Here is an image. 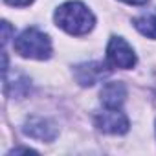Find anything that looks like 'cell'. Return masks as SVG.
<instances>
[{
    "mask_svg": "<svg viewBox=\"0 0 156 156\" xmlns=\"http://www.w3.org/2000/svg\"><path fill=\"white\" fill-rule=\"evenodd\" d=\"M15 51L26 59L44 61L51 55V42L46 33L37 28L24 30L15 41Z\"/></svg>",
    "mask_w": 156,
    "mask_h": 156,
    "instance_id": "2",
    "label": "cell"
},
{
    "mask_svg": "<svg viewBox=\"0 0 156 156\" xmlns=\"http://www.w3.org/2000/svg\"><path fill=\"white\" fill-rule=\"evenodd\" d=\"M134 28L149 39H156V9L134 19Z\"/></svg>",
    "mask_w": 156,
    "mask_h": 156,
    "instance_id": "8",
    "label": "cell"
},
{
    "mask_svg": "<svg viewBox=\"0 0 156 156\" xmlns=\"http://www.w3.org/2000/svg\"><path fill=\"white\" fill-rule=\"evenodd\" d=\"M55 22L61 30L70 35H85L94 28L92 11L81 2H66L55 11Z\"/></svg>",
    "mask_w": 156,
    "mask_h": 156,
    "instance_id": "1",
    "label": "cell"
},
{
    "mask_svg": "<svg viewBox=\"0 0 156 156\" xmlns=\"http://www.w3.org/2000/svg\"><path fill=\"white\" fill-rule=\"evenodd\" d=\"M125 98H127V88L119 81L107 83L101 90V103L105 105V108H119Z\"/></svg>",
    "mask_w": 156,
    "mask_h": 156,
    "instance_id": "7",
    "label": "cell"
},
{
    "mask_svg": "<svg viewBox=\"0 0 156 156\" xmlns=\"http://www.w3.org/2000/svg\"><path fill=\"white\" fill-rule=\"evenodd\" d=\"M96 127L107 134H125L129 130V119L118 108H107L96 116Z\"/></svg>",
    "mask_w": 156,
    "mask_h": 156,
    "instance_id": "4",
    "label": "cell"
},
{
    "mask_svg": "<svg viewBox=\"0 0 156 156\" xmlns=\"http://www.w3.org/2000/svg\"><path fill=\"white\" fill-rule=\"evenodd\" d=\"M107 66L103 62H87V64H79L75 70V79L83 87H92L96 85L101 77H105L108 73V70H105Z\"/></svg>",
    "mask_w": 156,
    "mask_h": 156,
    "instance_id": "6",
    "label": "cell"
},
{
    "mask_svg": "<svg viewBox=\"0 0 156 156\" xmlns=\"http://www.w3.org/2000/svg\"><path fill=\"white\" fill-rule=\"evenodd\" d=\"M123 2L132 4V6H143V4H147V0H123Z\"/></svg>",
    "mask_w": 156,
    "mask_h": 156,
    "instance_id": "11",
    "label": "cell"
},
{
    "mask_svg": "<svg viewBox=\"0 0 156 156\" xmlns=\"http://www.w3.org/2000/svg\"><path fill=\"white\" fill-rule=\"evenodd\" d=\"M107 59H108V64L112 68L129 70L136 64V55H134L132 48L121 37H112L110 39V42L107 46Z\"/></svg>",
    "mask_w": 156,
    "mask_h": 156,
    "instance_id": "3",
    "label": "cell"
},
{
    "mask_svg": "<svg viewBox=\"0 0 156 156\" xmlns=\"http://www.w3.org/2000/svg\"><path fill=\"white\" fill-rule=\"evenodd\" d=\"M2 28H4V37H2V41H4V44L9 41V24L8 22H2Z\"/></svg>",
    "mask_w": 156,
    "mask_h": 156,
    "instance_id": "10",
    "label": "cell"
},
{
    "mask_svg": "<svg viewBox=\"0 0 156 156\" xmlns=\"http://www.w3.org/2000/svg\"><path fill=\"white\" fill-rule=\"evenodd\" d=\"M9 6H17V8H24V6H30L33 0H6Z\"/></svg>",
    "mask_w": 156,
    "mask_h": 156,
    "instance_id": "9",
    "label": "cell"
},
{
    "mask_svg": "<svg viewBox=\"0 0 156 156\" xmlns=\"http://www.w3.org/2000/svg\"><path fill=\"white\" fill-rule=\"evenodd\" d=\"M22 130H24L26 136H30V138H33V140H41V141H51V140H55V136H57L55 125H53L50 119L37 118V116L30 118V119L26 121V125H24Z\"/></svg>",
    "mask_w": 156,
    "mask_h": 156,
    "instance_id": "5",
    "label": "cell"
}]
</instances>
